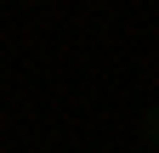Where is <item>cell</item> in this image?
I'll list each match as a JSON object with an SVG mask.
<instances>
[{
	"label": "cell",
	"mask_w": 159,
	"mask_h": 153,
	"mask_svg": "<svg viewBox=\"0 0 159 153\" xmlns=\"http://www.w3.org/2000/svg\"><path fill=\"white\" fill-rule=\"evenodd\" d=\"M142 130L153 136V147H159V108H148V119H142Z\"/></svg>",
	"instance_id": "obj_1"
}]
</instances>
